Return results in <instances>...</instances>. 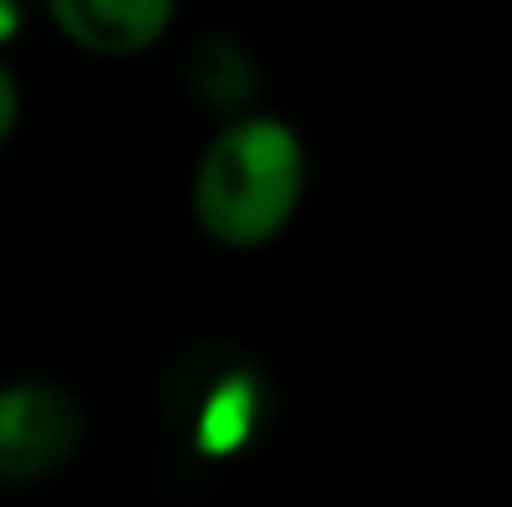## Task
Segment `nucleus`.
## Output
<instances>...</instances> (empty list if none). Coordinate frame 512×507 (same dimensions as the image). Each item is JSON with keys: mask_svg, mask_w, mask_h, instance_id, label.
<instances>
[{"mask_svg": "<svg viewBox=\"0 0 512 507\" xmlns=\"http://www.w3.org/2000/svg\"><path fill=\"white\" fill-rule=\"evenodd\" d=\"M304 194V150L279 120L229 125L199 160L194 214L209 239L254 249L274 239Z\"/></svg>", "mask_w": 512, "mask_h": 507, "instance_id": "f257e3e1", "label": "nucleus"}, {"mask_svg": "<svg viewBox=\"0 0 512 507\" xmlns=\"http://www.w3.org/2000/svg\"><path fill=\"white\" fill-rule=\"evenodd\" d=\"M170 413L204 453H229L264 418V378L234 348H194L170 378Z\"/></svg>", "mask_w": 512, "mask_h": 507, "instance_id": "f03ea898", "label": "nucleus"}, {"mask_svg": "<svg viewBox=\"0 0 512 507\" xmlns=\"http://www.w3.org/2000/svg\"><path fill=\"white\" fill-rule=\"evenodd\" d=\"M85 413L60 383L0 388V483H35L80 453Z\"/></svg>", "mask_w": 512, "mask_h": 507, "instance_id": "7ed1b4c3", "label": "nucleus"}, {"mask_svg": "<svg viewBox=\"0 0 512 507\" xmlns=\"http://www.w3.org/2000/svg\"><path fill=\"white\" fill-rule=\"evenodd\" d=\"M50 15L95 55H135L165 35L174 0H50Z\"/></svg>", "mask_w": 512, "mask_h": 507, "instance_id": "20e7f679", "label": "nucleus"}, {"mask_svg": "<svg viewBox=\"0 0 512 507\" xmlns=\"http://www.w3.org/2000/svg\"><path fill=\"white\" fill-rule=\"evenodd\" d=\"M10 125H15V80L0 70V140L10 135Z\"/></svg>", "mask_w": 512, "mask_h": 507, "instance_id": "39448f33", "label": "nucleus"}]
</instances>
